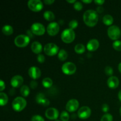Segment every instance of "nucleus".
Instances as JSON below:
<instances>
[{"label":"nucleus","instance_id":"nucleus-1","mask_svg":"<svg viewBox=\"0 0 121 121\" xmlns=\"http://www.w3.org/2000/svg\"><path fill=\"white\" fill-rule=\"evenodd\" d=\"M83 18L84 22L87 26L93 27L98 23L99 20L98 13L93 9H88L85 12Z\"/></svg>","mask_w":121,"mask_h":121},{"label":"nucleus","instance_id":"nucleus-2","mask_svg":"<svg viewBox=\"0 0 121 121\" xmlns=\"http://www.w3.org/2000/svg\"><path fill=\"white\" fill-rule=\"evenodd\" d=\"M27 102L22 97H17L12 102V107L14 111L20 112L26 108Z\"/></svg>","mask_w":121,"mask_h":121},{"label":"nucleus","instance_id":"nucleus-3","mask_svg":"<svg viewBox=\"0 0 121 121\" xmlns=\"http://www.w3.org/2000/svg\"><path fill=\"white\" fill-rule=\"evenodd\" d=\"M61 40L65 43H70L75 39V33L73 30L67 28L63 31L61 35Z\"/></svg>","mask_w":121,"mask_h":121},{"label":"nucleus","instance_id":"nucleus-4","mask_svg":"<svg viewBox=\"0 0 121 121\" xmlns=\"http://www.w3.org/2000/svg\"><path fill=\"white\" fill-rule=\"evenodd\" d=\"M30 38L27 35L21 34L15 37L14 43L18 47H25L29 44Z\"/></svg>","mask_w":121,"mask_h":121},{"label":"nucleus","instance_id":"nucleus-5","mask_svg":"<svg viewBox=\"0 0 121 121\" xmlns=\"http://www.w3.org/2000/svg\"><path fill=\"white\" fill-rule=\"evenodd\" d=\"M108 35L109 37L113 40H118L121 35V31L117 26H111L108 29Z\"/></svg>","mask_w":121,"mask_h":121},{"label":"nucleus","instance_id":"nucleus-6","mask_svg":"<svg viewBox=\"0 0 121 121\" xmlns=\"http://www.w3.org/2000/svg\"><path fill=\"white\" fill-rule=\"evenodd\" d=\"M44 52L49 56H53L59 53V47L54 43H48L44 47Z\"/></svg>","mask_w":121,"mask_h":121},{"label":"nucleus","instance_id":"nucleus-7","mask_svg":"<svg viewBox=\"0 0 121 121\" xmlns=\"http://www.w3.org/2000/svg\"><path fill=\"white\" fill-rule=\"evenodd\" d=\"M61 70L65 74L71 75L74 74L76 71V66L73 63L66 62L63 65Z\"/></svg>","mask_w":121,"mask_h":121},{"label":"nucleus","instance_id":"nucleus-8","mask_svg":"<svg viewBox=\"0 0 121 121\" xmlns=\"http://www.w3.org/2000/svg\"><path fill=\"white\" fill-rule=\"evenodd\" d=\"M27 5L29 9L34 12L40 11L43 8V2L40 0H30Z\"/></svg>","mask_w":121,"mask_h":121},{"label":"nucleus","instance_id":"nucleus-9","mask_svg":"<svg viewBox=\"0 0 121 121\" xmlns=\"http://www.w3.org/2000/svg\"><path fill=\"white\" fill-rule=\"evenodd\" d=\"M31 30L34 35H43L46 31V29L43 25L40 22H34L31 25Z\"/></svg>","mask_w":121,"mask_h":121},{"label":"nucleus","instance_id":"nucleus-10","mask_svg":"<svg viewBox=\"0 0 121 121\" xmlns=\"http://www.w3.org/2000/svg\"><path fill=\"white\" fill-rule=\"evenodd\" d=\"M60 30V27L57 22H52L48 24L47 27V33L50 35H55L59 32Z\"/></svg>","mask_w":121,"mask_h":121},{"label":"nucleus","instance_id":"nucleus-11","mask_svg":"<svg viewBox=\"0 0 121 121\" xmlns=\"http://www.w3.org/2000/svg\"><path fill=\"white\" fill-rule=\"evenodd\" d=\"M91 115V109L88 106H82L79 109L78 115L82 119H87Z\"/></svg>","mask_w":121,"mask_h":121},{"label":"nucleus","instance_id":"nucleus-12","mask_svg":"<svg viewBox=\"0 0 121 121\" xmlns=\"http://www.w3.org/2000/svg\"><path fill=\"white\" fill-rule=\"evenodd\" d=\"M46 118L50 120H57L59 115V111L54 108H49L47 109L45 112Z\"/></svg>","mask_w":121,"mask_h":121},{"label":"nucleus","instance_id":"nucleus-13","mask_svg":"<svg viewBox=\"0 0 121 121\" xmlns=\"http://www.w3.org/2000/svg\"><path fill=\"white\" fill-rule=\"evenodd\" d=\"M79 106V103L77 99H72L67 102L66 105V109L68 112H73L76 111Z\"/></svg>","mask_w":121,"mask_h":121},{"label":"nucleus","instance_id":"nucleus-14","mask_svg":"<svg viewBox=\"0 0 121 121\" xmlns=\"http://www.w3.org/2000/svg\"><path fill=\"white\" fill-rule=\"evenodd\" d=\"M24 82L23 78L20 75H15L11 80V85L14 88H17L22 85Z\"/></svg>","mask_w":121,"mask_h":121},{"label":"nucleus","instance_id":"nucleus-15","mask_svg":"<svg viewBox=\"0 0 121 121\" xmlns=\"http://www.w3.org/2000/svg\"><path fill=\"white\" fill-rule=\"evenodd\" d=\"M30 77L33 79H37L41 76V70L39 68L35 66H32L28 71Z\"/></svg>","mask_w":121,"mask_h":121},{"label":"nucleus","instance_id":"nucleus-16","mask_svg":"<svg viewBox=\"0 0 121 121\" xmlns=\"http://www.w3.org/2000/svg\"><path fill=\"white\" fill-rule=\"evenodd\" d=\"M35 100H36L37 103L44 106H48L50 104L49 100L46 99L45 98L44 95L42 93H39L37 95L36 97H35Z\"/></svg>","mask_w":121,"mask_h":121},{"label":"nucleus","instance_id":"nucleus-17","mask_svg":"<svg viewBox=\"0 0 121 121\" xmlns=\"http://www.w3.org/2000/svg\"><path fill=\"white\" fill-rule=\"evenodd\" d=\"M108 86L111 89H116L118 87L119 84V80L117 77L110 76L107 81Z\"/></svg>","mask_w":121,"mask_h":121},{"label":"nucleus","instance_id":"nucleus-18","mask_svg":"<svg viewBox=\"0 0 121 121\" xmlns=\"http://www.w3.org/2000/svg\"><path fill=\"white\" fill-rule=\"evenodd\" d=\"M86 47H87V50L90 52L96 50L99 47V41L96 39H92L88 41Z\"/></svg>","mask_w":121,"mask_h":121},{"label":"nucleus","instance_id":"nucleus-19","mask_svg":"<svg viewBox=\"0 0 121 121\" xmlns=\"http://www.w3.org/2000/svg\"><path fill=\"white\" fill-rule=\"evenodd\" d=\"M31 50L33 53L39 54L42 52L43 47L42 45L40 42H39V41H34L31 44Z\"/></svg>","mask_w":121,"mask_h":121},{"label":"nucleus","instance_id":"nucleus-20","mask_svg":"<svg viewBox=\"0 0 121 121\" xmlns=\"http://www.w3.org/2000/svg\"><path fill=\"white\" fill-rule=\"evenodd\" d=\"M2 31L3 33V34H5V35H9L13 34V31H14V30H13V28L12 27V26H9V25H5L2 27Z\"/></svg>","mask_w":121,"mask_h":121},{"label":"nucleus","instance_id":"nucleus-21","mask_svg":"<svg viewBox=\"0 0 121 121\" xmlns=\"http://www.w3.org/2000/svg\"><path fill=\"white\" fill-rule=\"evenodd\" d=\"M103 22L106 26H111L113 22V18L109 14H106L103 17Z\"/></svg>","mask_w":121,"mask_h":121},{"label":"nucleus","instance_id":"nucleus-22","mask_svg":"<svg viewBox=\"0 0 121 121\" xmlns=\"http://www.w3.org/2000/svg\"><path fill=\"white\" fill-rule=\"evenodd\" d=\"M8 98L7 94L3 92L0 93V105L1 106H5L8 103Z\"/></svg>","mask_w":121,"mask_h":121},{"label":"nucleus","instance_id":"nucleus-23","mask_svg":"<svg viewBox=\"0 0 121 121\" xmlns=\"http://www.w3.org/2000/svg\"><path fill=\"white\" fill-rule=\"evenodd\" d=\"M44 17L47 21H53L55 18V15H54V13L50 11H46L44 13Z\"/></svg>","mask_w":121,"mask_h":121},{"label":"nucleus","instance_id":"nucleus-24","mask_svg":"<svg viewBox=\"0 0 121 121\" xmlns=\"http://www.w3.org/2000/svg\"><path fill=\"white\" fill-rule=\"evenodd\" d=\"M68 54L65 50L61 49L58 53V57L61 61H65L67 59Z\"/></svg>","mask_w":121,"mask_h":121},{"label":"nucleus","instance_id":"nucleus-25","mask_svg":"<svg viewBox=\"0 0 121 121\" xmlns=\"http://www.w3.org/2000/svg\"><path fill=\"white\" fill-rule=\"evenodd\" d=\"M20 93L24 97H27L30 94V89L27 85H22L20 89Z\"/></svg>","mask_w":121,"mask_h":121},{"label":"nucleus","instance_id":"nucleus-26","mask_svg":"<svg viewBox=\"0 0 121 121\" xmlns=\"http://www.w3.org/2000/svg\"><path fill=\"white\" fill-rule=\"evenodd\" d=\"M74 51L78 54H82L85 52V47L83 44L79 43L74 47Z\"/></svg>","mask_w":121,"mask_h":121},{"label":"nucleus","instance_id":"nucleus-27","mask_svg":"<svg viewBox=\"0 0 121 121\" xmlns=\"http://www.w3.org/2000/svg\"><path fill=\"white\" fill-rule=\"evenodd\" d=\"M42 84L44 87L49 88V87H52V85H53V81L50 78H46L43 80Z\"/></svg>","mask_w":121,"mask_h":121},{"label":"nucleus","instance_id":"nucleus-28","mask_svg":"<svg viewBox=\"0 0 121 121\" xmlns=\"http://www.w3.org/2000/svg\"><path fill=\"white\" fill-rule=\"evenodd\" d=\"M60 118L61 121H68L70 118L69 114L66 111H63L60 114Z\"/></svg>","mask_w":121,"mask_h":121},{"label":"nucleus","instance_id":"nucleus-29","mask_svg":"<svg viewBox=\"0 0 121 121\" xmlns=\"http://www.w3.org/2000/svg\"><path fill=\"white\" fill-rule=\"evenodd\" d=\"M113 48L117 51H121V41L116 40L112 44Z\"/></svg>","mask_w":121,"mask_h":121},{"label":"nucleus","instance_id":"nucleus-30","mask_svg":"<svg viewBox=\"0 0 121 121\" xmlns=\"http://www.w3.org/2000/svg\"><path fill=\"white\" fill-rule=\"evenodd\" d=\"M113 121V117L110 113H106L101 118L100 121Z\"/></svg>","mask_w":121,"mask_h":121},{"label":"nucleus","instance_id":"nucleus-31","mask_svg":"<svg viewBox=\"0 0 121 121\" xmlns=\"http://www.w3.org/2000/svg\"><path fill=\"white\" fill-rule=\"evenodd\" d=\"M69 28L74 30V29H76L78 26V21L76 20H72V21H70L69 22Z\"/></svg>","mask_w":121,"mask_h":121},{"label":"nucleus","instance_id":"nucleus-32","mask_svg":"<svg viewBox=\"0 0 121 121\" xmlns=\"http://www.w3.org/2000/svg\"><path fill=\"white\" fill-rule=\"evenodd\" d=\"M105 73L106 75L112 76V74L113 73V69L111 66H106L105 68Z\"/></svg>","mask_w":121,"mask_h":121},{"label":"nucleus","instance_id":"nucleus-33","mask_svg":"<svg viewBox=\"0 0 121 121\" xmlns=\"http://www.w3.org/2000/svg\"><path fill=\"white\" fill-rule=\"evenodd\" d=\"M73 7H74V8L77 11H80L83 8V5L79 1H76L75 3L73 5Z\"/></svg>","mask_w":121,"mask_h":121},{"label":"nucleus","instance_id":"nucleus-34","mask_svg":"<svg viewBox=\"0 0 121 121\" xmlns=\"http://www.w3.org/2000/svg\"><path fill=\"white\" fill-rule=\"evenodd\" d=\"M31 121H44V119L42 117H41L40 115H35L32 117Z\"/></svg>","mask_w":121,"mask_h":121},{"label":"nucleus","instance_id":"nucleus-35","mask_svg":"<svg viewBox=\"0 0 121 121\" xmlns=\"http://www.w3.org/2000/svg\"><path fill=\"white\" fill-rule=\"evenodd\" d=\"M37 60L40 63H43L45 61V57L43 54H39L37 56Z\"/></svg>","mask_w":121,"mask_h":121},{"label":"nucleus","instance_id":"nucleus-36","mask_svg":"<svg viewBox=\"0 0 121 121\" xmlns=\"http://www.w3.org/2000/svg\"><path fill=\"white\" fill-rule=\"evenodd\" d=\"M102 111L104 112H108V111L109 110V107L108 105L106 104H103L102 106Z\"/></svg>","mask_w":121,"mask_h":121},{"label":"nucleus","instance_id":"nucleus-37","mask_svg":"<svg viewBox=\"0 0 121 121\" xmlns=\"http://www.w3.org/2000/svg\"><path fill=\"white\" fill-rule=\"evenodd\" d=\"M37 82L35 80H32L30 83V86L32 89H35L37 86Z\"/></svg>","mask_w":121,"mask_h":121},{"label":"nucleus","instance_id":"nucleus-38","mask_svg":"<svg viewBox=\"0 0 121 121\" xmlns=\"http://www.w3.org/2000/svg\"><path fill=\"white\" fill-rule=\"evenodd\" d=\"M5 87V83L2 80H0V91L2 92L4 91V89Z\"/></svg>","mask_w":121,"mask_h":121},{"label":"nucleus","instance_id":"nucleus-39","mask_svg":"<svg viewBox=\"0 0 121 121\" xmlns=\"http://www.w3.org/2000/svg\"><path fill=\"white\" fill-rule=\"evenodd\" d=\"M27 35H28L30 39L33 37H34V34H33V33L32 32V31L31 30V29L27 30Z\"/></svg>","mask_w":121,"mask_h":121},{"label":"nucleus","instance_id":"nucleus-40","mask_svg":"<svg viewBox=\"0 0 121 121\" xmlns=\"http://www.w3.org/2000/svg\"><path fill=\"white\" fill-rule=\"evenodd\" d=\"M44 2L47 5H51L54 2V0H44Z\"/></svg>","mask_w":121,"mask_h":121},{"label":"nucleus","instance_id":"nucleus-41","mask_svg":"<svg viewBox=\"0 0 121 121\" xmlns=\"http://www.w3.org/2000/svg\"><path fill=\"white\" fill-rule=\"evenodd\" d=\"M94 2L97 5H102L105 2V1H104V0H95Z\"/></svg>","mask_w":121,"mask_h":121},{"label":"nucleus","instance_id":"nucleus-42","mask_svg":"<svg viewBox=\"0 0 121 121\" xmlns=\"http://www.w3.org/2000/svg\"><path fill=\"white\" fill-rule=\"evenodd\" d=\"M104 8H103L102 7H100V6H99V7H98V8H97V13H102L104 11Z\"/></svg>","mask_w":121,"mask_h":121},{"label":"nucleus","instance_id":"nucleus-43","mask_svg":"<svg viewBox=\"0 0 121 121\" xmlns=\"http://www.w3.org/2000/svg\"><path fill=\"white\" fill-rule=\"evenodd\" d=\"M82 2L85 3H91L92 2V0H82Z\"/></svg>","mask_w":121,"mask_h":121},{"label":"nucleus","instance_id":"nucleus-44","mask_svg":"<svg viewBox=\"0 0 121 121\" xmlns=\"http://www.w3.org/2000/svg\"><path fill=\"white\" fill-rule=\"evenodd\" d=\"M67 2H69V3H75L76 2V0H67Z\"/></svg>","mask_w":121,"mask_h":121},{"label":"nucleus","instance_id":"nucleus-45","mask_svg":"<svg viewBox=\"0 0 121 121\" xmlns=\"http://www.w3.org/2000/svg\"><path fill=\"white\" fill-rule=\"evenodd\" d=\"M118 98H119V100L121 101V90L119 91V93H118Z\"/></svg>","mask_w":121,"mask_h":121},{"label":"nucleus","instance_id":"nucleus-46","mask_svg":"<svg viewBox=\"0 0 121 121\" xmlns=\"http://www.w3.org/2000/svg\"><path fill=\"white\" fill-rule=\"evenodd\" d=\"M118 70H119V71L121 73V62L119 64V65H118Z\"/></svg>","mask_w":121,"mask_h":121},{"label":"nucleus","instance_id":"nucleus-47","mask_svg":"<svg viewBox=\"0 0 121 121\" xmlns=\"http://www.w3.org/2000/svg\"><path fill=\"white\" fill-rule=\"evenodd\" d=\"M119 113H120V115H121V108H120V110H119Z\"/></svg>","mask_w":121,"mask_h":121},{"label":"nucleus","instance_id":"nucleus-48","mask_svg":"<svg viewBox=\"0 0 121 121\" xmlns=\"http://www.w3.org/2000/svg\"><path fill=\"white\" fill-rule=\"evenodd\" d=\"M55 121H61L60 120H58V119H57V120H56Z\"/></svg>","mask_w":121,"mask_h":121}]
</instances>
